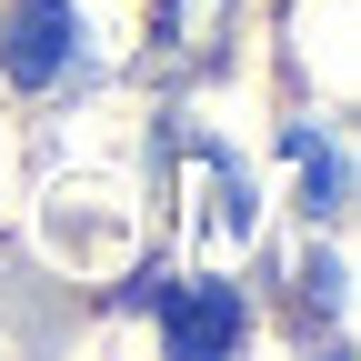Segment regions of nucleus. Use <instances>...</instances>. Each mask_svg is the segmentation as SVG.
Returning a JSON list of instances; mask_svg holds the SVG:
<instances>
[{"instance_id":"f03ea898","label":"nucleus","mask_w":361,"mask_h":361,"mask_svg":"<svg viewBox=\"0 0 361 361\" xmlns=\"http://www.w3.org/2000/svg\"><path fill=\"white\" fill-rule=\"evenodd\" d=\"M161 341L191 361V351H231L241 341V291L231 281H201V291H180L171 301V322H161Z\"/></svg>"},{"instance_id":"f257e3e1","label":"nucleus","mask_w":361,"mask_h":361,"mask_svg":"<svg viewBox=\"0 0 361 361\" xmlns=\"http://www.w3.org/2000/svg\"><path fill=\"white\" fill-rule=\"evenodd\" d=\"M71 61H80L71 0H11V20H0V71H11L20 90H51Z\"/></svg>"},{"instance_id":"7ed1b4c3","label":"nucleus","mask_w":361,"mask_h":361,"mask_svg":"<svg viewBox=\"0 0 361 361\" xmlns=\"http://www.w3.org/2000/svg\"><path fill=\"white\" fill-rule=\"evenodd\" d=\"M221 30H231V0H171V51L180 61H201Z\"/></svg>"}]
</instances>
